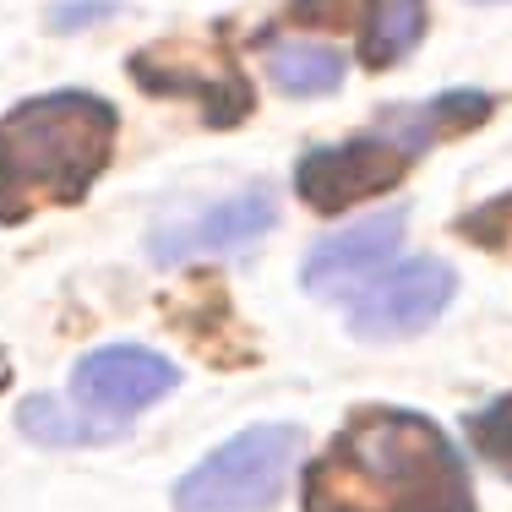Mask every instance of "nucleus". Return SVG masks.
<instances>
[{
	"label": "nucleus",
	"instance_id": "obj_1",
	"mask_svg": "<svg viewBox=\"0 0 512 512\" xmlns=\"http://www.w3.org/2000/svg\"><path fill=\"white\" fill-rule=\"evenodd\" d=\"M300 512H480L458 442L420 409L360 404L300 474Z\"/></svg>",
	"mask_w": 512,
	"mask_h": 512
},
{
	"label": "nucleus",
	"instance_id": "obj_2",
	"mask_svg": "<svg viewBox=\"0 0 512 512\" xmlns=\"http://www.w3.org/2000/svg\"><path fill=\"white\" fill-rule=\"evenodd\" d=\"M120 115L88 88H55L0 115V224L77 207L115 158Z\"/></svg>",
	"mask_w": 512,
	"mask_h": 512
},
{
	"label": "nucleus",
	"instance_id": "obj_3",
	"mask_svg": "<svg viewBox=\"0 0 512 512\" xmlns=\"http://www.w3.org/2000/svg\"><path fill=\"white\" fill-rule=\"evenodd\" d=\"M300 425H251L180 474L175 512H267L300 458Z\"/></svg>",
	"mask_w": 512,
	"mask_h": 512
},
{
	"label": "nucleus",
	"instance_id": "obj_4",
	"mask_svg": "<svg viewBox=\"0 0 512 512\" xmlns=\"http://www.w3.org/2000/svg\"><path fill=\"white\" fill-rule=\"evenodd\" d=\"M414 158L420 153H414L398 131H387L382 120H376V126L360 131V137H344V142H327V148L300 153L295 197L306 202L311 213L338 218V213H349V207L393 191L398 180L409 175Z\"/></svg>",
	"mask_w": 512,
	"mask_h": 512
},
{
	"label": "nucleus",
	"instance_id": "obj_5",
	"mask_svg": "<svg viewBox=\"0 0 512 512\" xmlns=\"http://www.w3.org/2000/svg\"><path fill=\"white\" fill-rule=\"evenodd\" d=\"M126 71L142 82L148 93H164V99H191L202 109V120L213 131H229L251 115V82L246 71L235 66L229 50H213V44H148L126 60Z\"/></svg>",
	"mask_w": 512,
	"mask_h": 512
},
{
	"label": "nucleus",
	"instance_id": "obj_6",
	"mask_svg": "<svg viewBox=\"0 0 512 512\" xmlns=\"http://www.w3.org/2000/svg\"><path fill=\"white\" fill-rule=\"evenodd\" d=\"M453 295H458L453 267L442 256H414V262L376 273L349 300V333L365 338V344H398V338L425 333L436 316L453 306Z\"/></svg>",
	"mask_w": 512,
	"mask_h": 512
},
{
	"label": "nucleus",
	"instance_id": "obj_7",
	"mask_svg": "<svg viewBox=\"0 0 512 512\" xmlns=\"http://www.w3.org/2000/svg\"><path fill=\"white\" fill-rule=\"evenodd\" d=\"M175 387H180V365L148 344H104L71 365V398L93 420H109V425L153 409Z\"/></svg>",
	"mask_w": 512,
	"mask_h": 512
},
{
	"label": "nucleus",
	"instance_id": "obj_8",
	"mask_svg": "<svg viewBox=\"0 0 512 512\" xmlns=\"http://www.w3.org/2000/svg\"><path fill=\"white\" fill-rule=\"evenodd\" d=\"M409 213L404 207H387V213H371L349 229H333L306 251L300 262V284L316 300H355L376 273H387V262L404 246Z\"/></svg>",
	"mask_w": 512,
	"mask_h": 512
},
{
	"label": "nucleus",
	"instance_id": "obj_9",
	"mask_svg": "<svg viewBox=\"0 0 512 512\" xmlns=\"http://www.w3.org/2000/svg\"><path fill=\"white\" fill-rule=\"evenodd\" d=\"M278 224V197L267 186H246L235 197L202 207L197 218L186 224H169L148 240V251L158 262H197V256H229V251H246L262 235H273Z\"/></svg>",
	"mask_w": 512,
	"mask_h": 512
},
{
	"label": "nucleus",
	"instance_id": "obj_10",
	"mask_svg": "<svg viewBox=\"0 0 512 512\" xmlns=\"http://www.w3.org/2000/svg\"><path fill=\"white\" fill-rule=\"evenodd\" d=\"M491 115H496V99L485 88H447V93H436V99H425V104H393L382 115V126L398 131V137L425 158L436 142L469 137V131H480Z\"/></svg>",
	"mask_w": 512,
	"mask_h": 512
},
{
	"label": "nucleus",
	"instance_id": "obj_11",
	"mask_svg": "<svg viewBox=\"0 0 512 512\" xmlns=\"http://www.w3.org/2000/svg\"><path fill=\"white\" fill-rule=\"evenodd\" d=\"M256 55H262L267 82L278 93H289V99H322L349 71L344 50L322 44V39H273V33H256Z\"/></svg>",
	"mask_w": 512,
	"mask_h": 512
},
{
	"label": "nucleus",
	"instance_id": "obj_12",
	"mask_svg": "<svg viewBox=\"0 0 512 512\" xmlns=\"http://www.w3.org/2000/svg\"><path fill=\"white\" fill-rule=\"evenodd\" d=\"M425 0H365L360 17V60L371 71H393L398 60H409L425 39Z\"/></svg>",
	"mask_w": 512,
	"mask_h": 512
},
{
	"label": "nucleus",
	"instance_id": "obj_13",
	"mask_svg": "<svg viewBox=\"0 0 512 512\" xmlns=\"http://www.w3.org/2000/svg\"><path fill=\"white\" fill-rule=\"evenodd\" d=\"M17 425L33 436V442H44V447H82V442H109V436H115V425H109V420H82V414H71L50 393L22 398Z\"/></svg>",
	"mask_w": 512,
	"mask_h": 512
},
{
	"label": "nucleus",
	"instance_id": "obj_14",
	"mask_svg": "<svg viewBox=\"0 0 512 512\" xmlns=\"http://www.w3.org/2000/svg\"><path fill=\"white\" fill-rule=\"evenodd\" d=\"M453 235L463 240V246L491 251V256H502V262L512 267V191L485 197L480 207H469V213L453 224Z\"/></svg>",
	"mask_w": 512,
	"mask_h": 512
},
{
	"label": "nucleus",
	"instance_id": "obj_15",
	"mask_svg": "<svg viewBox=\"0 0 512 512\" xmlns=\"http://www.w3.org/2000/svg\"><path fill=\"white\" fill-rule=\"evenodd\" d=\"M463 431H469L474 453L491 463L502 480H512V393L491 398L485 409H474L469 420H463Z\"/></svg>",
	"mask_w": 512,
	"mask_h": 512
},
{
	"label": "nucleus",
	"instance_id": "obj_16",
	"mask_svg": "<svg viewBox=\"0 0 512 512\" xmlns=\"http://www.w3.org/2000/svg\"><path fill=\"white\" fill-rule=\"evenodd\" d=\"M93 17H109V0H82V6H55V28H82Z\"/></svg>",
	"mask_w": 512,
	"mask_h": 512
}]
</instances>
